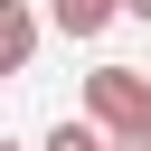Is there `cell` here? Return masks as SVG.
Listing matches in <instances>:
<instances>
[{"mask_svg": "<svg viewBox=\"0 0 151 151\" xmlns=\"http://www.w3.org/2000/svg\"><path fill=\"white\" fill-rule=\"evenodd\" d=\"M85 123H94L104 142L151 132V76H142V66H94V76H85Z\"/></svg>", "mask_w": 151, "mask_h": 151, "instance_id": "6da1fadb", "label": "cell"}, {"mask_svg": "<svg viewBox=\"0 0 151 151\" xmlns=\"http://www.w3.org/2000/svg\"><path fill=\"white\" fill-rule=\"evenodd\" d=\"M47 19H57L66 38H104V28L123 19V0H47Z\"/></svg>", "mask_w": 151, "mask_h": 151, "instance_id": "7a4b0ae2", "label": "cell"}, {"mask_svg": "<svg viewBox=\"0 0 151 151\" xmlns=\"http://www.w3.org/2000/svg\"><path fill=\"white\" fill-rule=\"evenodd\" d=\"M28 57H38V19H28L19 0H0V76H19Z\"/></svg>", "mask_w": 151, "mask_h": 151, "instance_id": "3957f363", "label": "cell"}, {"mask_svg": "<svg viewBox=\"0 0 151 151\" xmlns=\"http://www.w3.org/2000/svg\"><path fill=\"white\" fill-rule=\"evenodd\" d=\"M47 151H113V142H104L94 123H57V132H47Z\"/></svg>", "mask_w": 151, "mask_h": 151, "instance_id": "277c9868", "label": "cell"}, {"mask_svg": "<svg viewBox=\"0 0 151 151\" xmlns=\"http://www.w3.org/2000/svg\"><path fill=\"white\" fill-rule=\"evenodd\" d=\"M123 9H132V19H151V0H123Z\"/></svg>", "mask_w": 151, "mask_h": 151, "instance_id": "5b68a950", "label": "cell"}, {"mask_svg": "<svg viewBox=\"0 0 151 151\" xmlns=\"http://www.w3.org/2000/svg\"><path fill=\"white\" fill-rule=\"evenodd\" d=\"M0 151H19V142H0Z\"/></svg>", "mask_w": 151, "mask_h": 151, "instance_id": "8992f818", "label": "cell"}]
</instances>
